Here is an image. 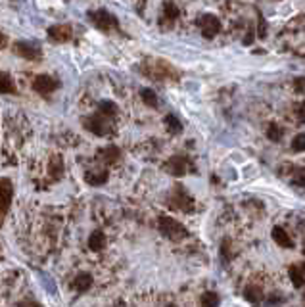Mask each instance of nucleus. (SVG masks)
I'll return each instance as SVG.
<instances>
[{"instance_id":"obj_1","label":"nucleus","mask_w":305,"mask_h":307,"mask_svg":"<svg viewBox=\"0 0 305 307\" xmlns=\"http://www.w3.org/2000/svg\"><path fill=\"white\" fill-rule=\"evenodd\" d=\"M158 225H160V232H162L165 238L173 240V242H179V240L186 238L188 236V230L184 225H181L179 221H175L173 217H160L158 221Z\"/></svg>"},{"instance_id":"obj_2","label":"nucleus","mask_w":305,"mask_h":307,"mask_svg":"<svg viewBox=\"0 0 305 307\" xmlns=\"http://www.w3.org/2000/svg\"><path fill=\"white\" fill-rule=\"evenodd\" d=\"M88 18H90V21L94 23L96 27L100 29V31H104V33H110L112 29L119 27V21H117V18H115L114 14H110L108 10H104V8L88 12Z\"/></svg>"},{"instance_id":"obj_3","label":"nucleus","mask_w":305,"mask_h":307,"mask_svg":"<svg viewBox=\"0 0 305 307\" xmlns=\"http://www.w3.org/2000/svg\"><path fill=\"white\" fill-rule=\"evenodd\" d=\"M169 203H171L175 210H181V211H192L194 210V198H192L188 192L184 190L182 186H175L171 192V198H169Z\"/></svg>"},{"instance_id":"obj_4","label":"nucleus","mask_w":305,"mask_h":307,"mask_svg":"<svg viewBox=\"0 0 305 307\" xmlns=\"http://www.w3.org/2000/svg\"><path fill=\"white\" fill-rule=\"evenodd\" d=\"M85 127L90 131V133L98 134V136H104V134L112 133V123L106 119V115L98 114V115H90L85 119Z\"/></svg>"},{"instance_id":"obj_5","label":"nucleus","mask_w":305,"mask_h":307,"mask_svg":"<svg viewBox=\"0 0 305 307\" xmlns=\"http://www.w3.org/2000/svg\"><path fill=\"white\" fill-rule=\"evenodd\" d=\"M163 167H165L167 173H171L173 177H182V175H186L188 171H196V169H192V163L188 162L184 156H173Z\"/></svg>"},{"instance_id":"obj_6","label":"nucleus","mask_w":305,"mask_h":307,"mask_svg":"<svg viewBox=\"0 0 305 307\" xmlns=\"http://www.w3.org/2000/svg\"><path fill=\"white\" fill-rule=\"evenodd\" d=\"M198 25H200L201 35H204L206 38H213L221 31L219 18H217V16H213V14H204V16L198 19Z\"/></svg>"},{"instance_id":"obj_7","label":"nucleus","mask_w":305,"mask_h":307,"mask_svg":"<svg viewBox=\"0 0 305 307\" xmlns=\"http://www.w3.org/2000/svg\"><path fill=\"white\" fill-rule=\"evenodd\" d=\"M33 88L40 96H50L56 88H60V81L50 75H37L33 81Z\"/></svg>"},{"instance_id":"obj_8","label":"nucleus","mask_w":305,"mask_h":307,"mask_svg":"<svg viewBox=\"0 0 305 307\" xmlns=\"http://www.w3.org/2000/svg\"><path fill=\"white\" fill-rule=\"evenodd\" d=\"M146 64H148L146 73L152 79H165V77L175 75V69L167 62H163V60H152V62H146Z\"/></svg>"},{"instance_id":"obj_9","label":"nucleus","mask_w":305,"mask_h":307,"mask_svg":"<svg viewBox=\"0 0 305 307\" xmlns=\"http://www.w3.org/2000/svg\"><path fill=\"white\" fill-rule=\"evenodd\" d=\"M12 194H14V188H12L10 179H0V227H2L6 211L12 203Z\"/></svg>"},{"instance_id":"obj_10","label":"nucleus","mask_w":305,"mask_h":307,"mask_svg":"<svg viewBox=\"0 0 305 307\" xmlns=\"http://www.w3.org/2000/svg\"><path fill=\"white\" fill-rule=\"evenodd\" d=\"M16 52L21 58H25V60H38V58L42 56L40 48L37 44H33V42H18L16 44Z\"/></svg>"},{"instance_id":"obj_11","label":"nucleus","mask_w":305,"mask_h":307,"mask_svg":"<svg viewBox=\"0 0 305 307\" xmlns=\"http://www.w3.org/2000/svg\"><path fill=\"white\" fill-rule=\"evenodd\" d=\"M73 35V31H71V25H52V27L48 29V37L52 38V40H56V42H66L69 40Z\"/></svg>"},{"instance_id":"obj_12","label":"nucleus","mask_w":305,"mask_h":307,"mask_svg":"<svg viewBox=\"0 0 305 307\" xmlns=\"http://www.w3.org/2000/svg\"><path fill=\"white\" fill-rule=\"evenodd\" d=\"M110 179V173L106 169H98V171H86L85 175V181L92 186H100V184H106Z\"/></svg>"},{"instance_id":"obj_13","label":"nucleus","mask_w":305,"mask_h":307,"mask_svg":"<svg viewBox=\"0 0 305 307\" xmlns=\"http://www.w3.org/2000/svg\"><path fill=\"white\" fill-rule=\"evenodd\" d=\"M273 240L277 242L280 248H288V249L294 248V242H292V238L286 234V230L280 229V227H275V229H273Z\"/></svg>"},{"instance_id":"obj_14","label":"nucleus","mask_w":305,"mask_h":307,"mask_svg":"<svg viewBox=\"0 0 305 307\" xmlns=\"http://www.w3.org/2000/svg\"><path fill=\"white\" fill-rule=\"evenodd\" d=\"M88 248L92 251H102L106 248V234L102 230H94L88 238Z\"/></svg>"},{"instance_id":"obj_15","label":"nucleus","mask_w":305,"mask_h":307,"mask_svg":"<svg viewBox=\"0 0 305 307\" xmlns=\"http://www.w3.org/2000/svg\"><path fill=\"white\" fill-rule=\"evenodd\" d=\"M90 286H92V277H90L88 273H81V275L73 280V288H75L77 292H86Z\"/></svg>"},{"instance_id":"obj_16","label":"nucleus","mask_w":305,"mask_h":307,"mask_svg":"<svg viewBox=\"0 0 305 307\" xmlns=\"http://www.w3.org/2000/svg\"><path fill=\"white\" fill-rule=\"evenodd\" d=\"M16 86L8 73H0V94H14Z\"/></svg>"},{"instance_id":"obj_17","label":"nucleus","mask_w":305,"mask_h":307,"mask_svg":"<svg viewBox=\"0 0 305 307\" xmlns=\"http://www.w3.org/2000/svg\"><path fill=\"white\" fill-rule=\"evenodd\" d=\"M244 297H246L248 301H251V303H261V301H263V292H261V288L258 286H246Z\"/></svg>"},{"instance_id":"obj_18","label":"nucleus","mask_w":305,"mask_h":307,"mask_svg":"<svg viewBox=\"0 0 305 307\" xmlns=\"http://www.w3.org/2000/svg\"><path fill=\"white\" fill-rule=\"evenodd\" d=\"M100 156L106 163H115L119 160V148L117 146H108L104 150H100Z\"/></svg>"},{"instance_id":"obj_19","label":"nucleus","mask_w":305,"mask_h":307,"mask_svg":"<svg viewBox=\"0 0 305 307\" xmlns=\"http://www.w3.org/2000/svg\"><path fill=\"white\" fill-rule=\"evenodd\" d=\"M165 127H167V131L171 134H179L182 131V125L181 121H179V117H175V115H167L165 117Z\"/></svg>"},{"instance_id":"obj_20","label":"nucleus","mask_w":305,"mask_h":307,"mask_svg":"<svg viewBox=\"0 0 305 307\" xmlns=\"http://www.w3.org/2000/svg\"><path fill=\"white\" fill-rule=\"evenodd\" d=\"M98 114L106 115V117H112V115L117 114V106L114 102H110V100H102L98 104Z\"/></svg>"},{"instance_id":"obj_21","label":"nucleus","mask_w":305,"mask_h":307,"mask_svg":"<svg viewBox=\"0 0 305 307\" xmlns=\"http://www.w3.org/2000/svg\"><path fill=\"white\" fill-rule=\"evenodd\" d=\"M290 278H292V284H294L296 288H301L305 284L303 273H301V269L296 267V265H292V267H290Z\"/></svg>"},{"instance_id":"obj_22","label":"nucleus","mask_w":305,"mask_h":307,"mask_svg":"<svg viewBox=\"0 0 305 307\" xmlns=\"http://www.w3.org/2000/svg\"><path fill=\"white\" fill-rule=\"evenodd\" d=\"M221 299L215 292H206L201 296V307H219Z\"/></svg>"},{"instance_id":"obj_23","label":"nucleus","mask_w":305,"mask_h":307,"mask_svg":"<svg viewBox=\"0 0 305 307\" xmlns=\"http://www.w3.org/2000/svg\"><path fill=\"white\" fill-rule=\"evenodd\" d=\"M282 127L278 123H271L269 125V129H267V136L273 140V142H280V138H282Z\"/></svg>"},{"instance_id":"obj_24","label":"nucleus","mask_w":305,"mask_h":307,"mask_svg":"<svg viewBox=\"0 0 305 307\" xmlns=\"http://www.w3.org/2000/svg\"><path fill=\"white\" fill-rule=\"evenodd\" d=\"M140 96H142L144 104H148L150 108H156V106H158V96H156V92L150 90V88H142V90H140Z\"/></svg>"},{"instance_id":"obj_25","label":"nucleus","mask_w":305,"mask_h":307,"mask_svg":"<svg viewBox=\"0 0 305 307\" xmlns=\"http://www.w3.org/2000/svg\"><path fill=\"white\" fill-rule=\"evenodd\" d=\"M163 16L169 19V21H175L179 18V8L173 4V2H165L163 4Z\"/></svg>"},{"instance_id":"obj_26","label":"nucleus","mask_w":305,"mask_h":307,"mask_svg":"<svg viewBox=\"0 0 305 307\" xmlns=\"http://www.w3.org/2000/svg\"><path fill=\"white\" fill-rule=\"evenodd\" d=\"M292 150L294 152H305V133H299L292 138Z\"/></svg>"},{"instance_id":"obj_27","label":"nucleus","mask_w":305,"mask_h":307,"mask_svg":"<svg viewBox=\"0 0 305 307\" xmlns=\"http://www.w3.org/2000/svg\"><path fill=\"white\" fill-rule=\"evenodd\" d=\"M292 184L297 188H305V169H297L294 179H292Z\"/></svg>"},{"instance_id":"obj_28","label":"nucleus","mask_w":305,"mask_h":307,"mask_svg":"<svg viewBox=\"0 0 305 307\" xmlns=\"http://www.w3.org/2000/svg\"><path fill=\"white\" fill-rule=\"evenodd\" d=\"M221 255H223V259L225 261H230V242L229 240H223V244H221Z\"/></svg>"},{"instance_id":"obj_29","label":"nucleus","mask_w":305,"mask_h":307,"mask_svg":"<svg viewBox=\"0 0 305 307\" xmlns=\"http://www.w3.org/2000/svg\"><path fill=\"white\" fill-rule=\"evenodd\" d=\"M294 90L299 94H305V77H296L294 79Z\"/></svg>"},{"instance_id":"obj_30","label":"nucleus","mask_w":305,"mask_h":307,"mask_svg":"<svg viewBox=\"0 0 305 307\" xmlns=\"http://www.w3.org/2000/svg\"><path fill=\"white\" fill-rule=\"evenodd\" d=\"M296 115L301 123H305V102H301L299 106H296Z\"/></svg>"},{"instance_id":"obj_31","label":"nucleus","mask_w":305,"mask_h":307,"mask_svg":"<svg viewBox=\"0 0 305 307\" xmlns=\"http://www.w3.org/2000/svg\"><path fill=\"white\" fill-rule=\"evenodd\" d=\"M259 37H265V19L259 18Z\"/></svg>"},{"instance_id":"obj_32","label":"nucleus","mask_w":305,"mask_h":307,"mask_svg":"<svg viewBox=\"0 0 305 307\" xmlns=\"http://www.w3.org/2000/svg\"><path fill=\"white\" fill-rule=\"evenodd\" d=\"M4 44H6V37H4V35H2V33H0V48L4 46Z\"/></svg>"},{"instance_id":"obj_33","label":"nucleus","mask_w":305,"mask_h":307,"mask_svg":"<svg viewBox=\"0 0 305 307\" xmlns=\"http://www.w3.org/2000/svg\"><path fill=\"white\" fill-rule=\"evenodd\" d=\"M301 273L305 275V263H301Z\"/></svg>"},{"instance_id":"obj_34","label":"nucleus","mask_w":305,"mask_h":307,"mask_svg":"<svg viewBox=\"0 0 305 307\" xmlns=\"http://www.w3.org/2000/svg\"><path fill=\"white\" fill-rule=\"evenodd\" d=\"M167 307H177V305H167Z\"/></svg>"},{"instance_id":"obj_35","label":"nucleus","mask_w":305,"mask_h":307,"mask_svg":"<svg viewBox=\"0 0 305 307\" xmlns=\"http://www.w3.org/2000/svg\"><path fill=\"white\" fill-rule=\"evenodd\" d=\"M303 299H305V294H303Z\"/></svg>"},{"instance_id":"obj_36","label":"nucleus","mask_w":305,"mask_h":307,"mask_svg":"<svg viewBox=\"0 0 305 307\" xmlns=\"http://www.w3.org/2000/svg\"><path fill=\"white\" fill-rule=\"evenodd\" d=\"M303 253H305V249H303Z\"/></svg>"}]
</instances>
